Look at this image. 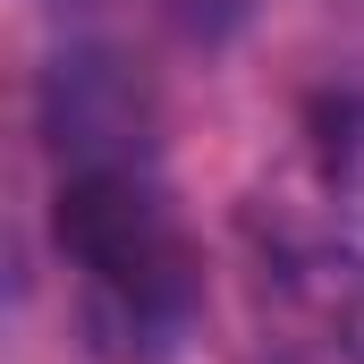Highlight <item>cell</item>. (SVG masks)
Returning <instances> with one entry per match:
<instances>
[{
  "instance_id": "4",
  "label": "cell",
  "mask_w": 364,
  "mask_h": 364,
  "mask_svg": "<svg viewBox=\"0 0 364 364\" xmlns=\"http://www.w3.org/2000/svg\"><path fill=\"white\" fill-rule=\"evenodd\" d=\"M314 161H322L331 203H339V212L364 229V93L322 102V110H314Z\"/></svg>"
},
{
  "instance_id": "1",
  "label": "cell",
  "mask_w": 364,
  "mask_h": 364,
  "mask_svg": "<svg viewBox=\"0 0 364 364\" xmlns=\"http://www.w3.org/2000/svg\"><path fill=\"white\" fill-rule=\"evenodd\" d=\"M51 237L85 272L93 322L110 339H170L203 296V263L144 170H68Z\"/></svg>"
},
{
  "instance_id": "5",
  "label": "cell",
  "mask_w": 364,
  "mask_h": 364,
  "mask_svg": "<svg viewBox=\"0 0 364 364\" xmlns=\"http://www.w3.org/2000/svg\"><path fill=\"white\" fill-rule=\"evenodd\" d=\"M255 9H263V0H161V17L178 26L186 43H203V51H212V43H229V34H246V26H255Z\"/></svg>"
},
{
  "instance_id": "2",
  "label": "cell",
  "mask_w": 364,
  "mask_h": 364,
  "mask_svg": "<svg viewBox=\"0 0 364 364\" xmlns=\"http://www.w3.org/2000/svg\"><path fill=\"white\" fill-rule=\"evenodd\" d=\"M43 127H51V144H60L77 170H136L144 127H153V102L136 85V68L77 51V60H60L51 85H43Z\"/></svg>"
},
{
  "instance_id": "3",
  "label": "cell",
  "mask_w": 364,
  "mask_h": 364,
  "mask_svg": "<svg viewBox=\"0 0 364 364\" xmlns=\"http://www.w3.org/2000/svg\"><path fill=\"white\" fill-rule=\"evenodd\" d=\"M288 322L331 348L339 364H364V255L356 246H288L272 263Z\"/></svg>"
}]
</instances>
